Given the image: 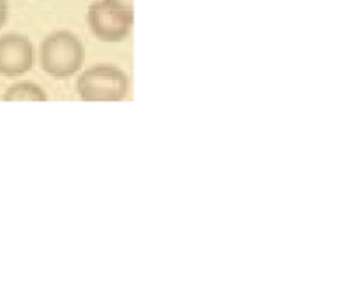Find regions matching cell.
<instances>
[{
    "label": "cell",
    "mask_w": 364,
    "mask_h": 289,
    "mask_svg": "<svg viewBox=\"0 0 364 289\" xmlns=\"http://www.w3.org/2000/svg\"><path fill=\"white\" fill-rule=\"evenodd\" d=\"M130 82L123 70L98 64L78 77L77 91L84 102H121L127 98Z\"/></svg>",
    "instance_id": "obj_2"
},
{
    "label": "cell",
    "mask_w": 364,
    "mask_h": 289,
    "mask_svg": "<svg viewBox=\"0 0 364 289\" xmlns=\"http://www.w3.org/2000/svg\"><path fill=\"white\" fill-rule=\"evenodd\" d=\"M7 16H9V4L7 0H0V28L6 25Z\"/></svg>",
    "instance_id": "obj_7"
},
{
    "label": "cell",
    "mask_w": 364,
    "mask_h": 289,
    "mask_svg": "<svg viewBox=\"0 0 364 289\" xmlns=\"http://www.w3.org/2000/svg\"><path fill=\"white\" fill-rule=\"evenodd\" d=\"M87 25L92 34L105 43H119L128 38L134 27V13L116 9L105 0L89 6Z\"/></svg>",
    "instance_id": "obj_3"
},
{
    "label": "cell",
    "mask_w": 364,
    "mask_h": 289,
    "mask_svg": "<svg viewBox=\"0 0 364 289\" xmlns=\"http://www.w3.org/2000/svg\"><path fill=\"white\" fill-rule=\"evenodd\" d=\"M109 6L116 7V9L128 11V13H134V0H105Z\"/></svg>",
    "instance_id": "obj_6"
},
{
    "label": "cell",
    "mask_w": 364,
    "mask_h": 289,
    "mask_svg": "<svg viewBox=\"0 0 364 289\" xmlns=\"http://www.w3.org/2000/svg\"><path fill=\"white\" fill-rule=\"evenodd\" d=\"M34 66V45L20 32L0 36V75L7 78L28 73Z\"/></svg>",
    "instance_id": "obj_4"
},
{
    "label": "cell",
    "mask_w": 364,
    "mask_h": 289,
    "mask_svg": "<svg viewBox=\"0 0 364 289\" xmlns=\"http://www.w3.org/2000/svg\"><path fill=\"white\" fill-rule=\"evenodd\" d=\"M85 60V48L80 38L70 31H55L43 39L39 46V64L43 71L57 80H64L80 71Z\"/></svg>",
    "instance_id": "obj_1"
},
{
    "label": "cell",
    "mask_w": 364,
    "mask_h": 289,
    "mask_svg": "<svg viewBox=\"0 0 364 289\" xmlns=\"http://www.w3.org/2000/svg\"><path fill=\"white\" fill-rule=\"evenodd\" d=\"M4 102H46L45 89L32 82H20L7 87L2 94Z\"/></svg>",
    "instance_id": "obj_5"
}]
</instances>
